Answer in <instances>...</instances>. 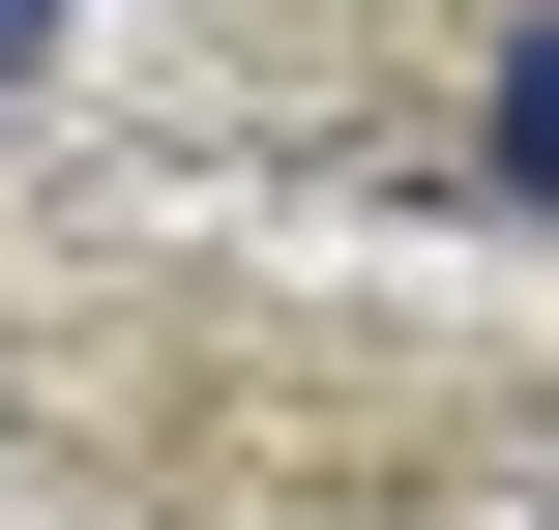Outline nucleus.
I'll list each match as a JSON object with an SVG mask.
<instances>
[{"label":"nucleus","instance_id":"obj_1","mask_svg":"<svg viewBox=\"0 0 559 530\" xmlns=\"http://www.w3.org/2000/svg\"><path fill=\"white\" fill-rule=\"evenodd\" d=\"M472 207L559 236V0H501V59H472Z\"/></svg>","mask_w":559,"mask_h":530}]
</instances>
